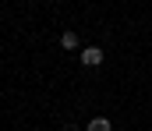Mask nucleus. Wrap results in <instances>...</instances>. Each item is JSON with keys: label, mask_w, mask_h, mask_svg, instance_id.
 Masks as SVG:
<instances>
[{"label": "nucleus", "mask_w": 152, "mask_h": 131, "mask_svg": "<svg viewBox=\"0 0 152 131\" xmlns=\"http://www.w3.org/2000/svg\"><path fill=\"white\" fill-rule=\"evenodd\" d=\"M103 57H106V53H103L99 46H85V50H81V67H99Z\"/></svg>", "instance_id": "nucleus-1"}, {"label": "nucleus", "mask_w": 152, "mask_h": 131, "mask_svg": "<svg viewBox=\"0 0 152 131\" xmlns=\"http://www.w3.org/2000/svg\"><path fill=\"white\" fill-rule=\"evenodd\" d=\"M60 50H67V53L78 50V36H75V32H64V36H60Z\"/></svg>", "instance_id": "nucleus-3"}, {"label": "nucleus", "mask_w": 152, "mask_h": 131, "mask_svg": "<svg viewBox=\"0 0 152 131\" xmlns=\"http://www.w3.org/2000/svg\"><path fill=\"white\" fill-rule=\"evenodd\" d=\"M32 131H36V128H32Z\"/></svg>", "instance_id": "nucleus-4"}, {"label": "nucleus", "mask_w": 152, "mask_h": 131, "mask_svg": "<svg viewBox=\"0 0 152 131\" xmlns=\"http://www.w3.org/2000/svg\"><path fill=\"white\" fill-rule=\"evenodd\" d=\"M85 131H110V121H106V117H92V121L85 124Z\"/></svg>", "instance_id": "nucleus-2"}]
</instances>
